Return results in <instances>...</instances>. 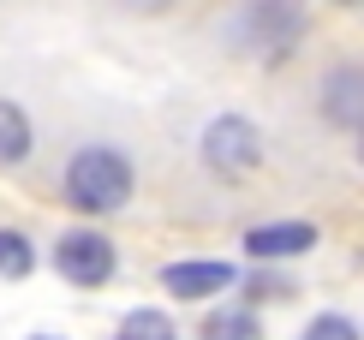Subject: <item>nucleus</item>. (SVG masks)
<instances>
[{
  "instance_id": "6e6552de",
  "label": "nucleus",
  "mask_w": 364,
  "mask_h": 340,
  "mask_svg": "<svg viewBox=\"0 0 364 340\" xmlns=\"http://www.w3.org/2000/svg\"><path fill=\"white\" fill-rule=\"evenodd\" d=\"M30 144H36V132H30V114L18 102H0V167H18L30 156Z\"/></svg>"
},
{
  "instance_id": "1a4fd4ad",
  "label": "nucleus",
  "mask_w": 364,
  "mask_h": 340,
  "mask_svg": "<svg viewBox=\"0 0 364 340\" xmlns=\"http://www.w3.org/2000/svg\"><path fill=\"white\" fill-rule=\"evenodd\" d=\"M203 340H263V329H257V311L227 304V311H215L203 322Z\"/></svg>"
},
{
  "instance_id": "7ed1b4c3",
  "label": "nucleus",
  "mask_w": 364,
  "mask_h": 340,
  "mask_svg": "<svg viewBox=\"0 0 364 340\" xmlns=\"http://www.w3.org/2000/svg\"><path fill=\"white\" fill-rule=\"evenodd\" d=\"M299 30H305V18H299L293 0H257V6H245V18H239V42L257 48L263 60H281L299 42Z\"/></svg>"
},
{
  "instance_id": "f03ea898",
  "label": "nucleus",
  "mask_w": 364,
  "mask_h": 340,
  "mask_svg": "<svg viewBox=\"0 0 364 340\" xmlns=\"http://www.w3.org/2000/svg\"><path fill=\"white\" fill-rule=\"evenodd\" d=\"M203 161L215 167L221 179H245V174H257V161H263V137H257V126L245 114H221V119H209V132H203Z\"/></svg>"
},
{
  "instance_id": "9b49d317",
  "label": "nucleus",
  "mask_w": 364,
  "mask_h": 340,
  "mask_svg": "<svg viewBox=\"0 0 364 340\" xmlns=\"http://www.w3.org/2000/svg\"><path fill=\"white\" fill-rule=\"evenodd\" d=\"M119 340H179V334H173V322L161 311H132L119 322Z\"/></svg>"
},
{
  "instance_id": "20e7f679",
  "label": "nucleus",
  "mask_w": 364,
  "mask_h": 340,
  "mask_svg": "<svg viewBox=\"0 0 364 340\" xmlns=\"http://www.w3.org/2000/svg\"><path fill=\"white\" fill-rule=\"evenodd\" d=\"M54 269L66 275L72 287H102V281H114L119 251H114V239H102V233H66L54 245Z\"/></svg>"
},
{
  "instance_id": "423d86ee",
  "label": "nucleus",
  "mask_w": 364,
  "mask_h": 340,
  "mask_svg": "<svg viewBox=\"0 0 364 340\" xmlns=\"http://www.w3.org/2000/svg\"><path fill=\"white\" fill-rule=\"evenodd\" d=\"M161 287H168L173 299H215V292L233 287V262H209V257L168 262V269H161Z\"/></svg>"
},
{
  "instance_id": "f257e3e1",
  "label": "nucleus",
  "mask_w": 364,
  "mask_h": 340,
  "mask_svg": "<svg viewBox=\"0 0 364 340\" xmlns=\"http://www.w3.org/2000/svg\"><path fill=\"white\" fill-rule=\"evenodd\" d=\"M66 197L84 215H114L132 203V161L108 144H90L66 161Z\"/></svg>"
},
{
  "instance_id": "39448f33",
  "label": "nucleus",
  "mask_w": 364,
  "mask_h": 340,
  "mask_svg": "<svg viewBox=\"0 0 364 340\" xmlns=\"http://www.w3.org/2000/svg\"><path fill=\"white\" fill-rule=\"evenodd\" d=\"M323 119L328 126H341V132H358L364 126V66H335L323 78Z\"/></svg>"
},
{
  "instance_id": "9d476101",
  "label": "nucleus",
  "mask_w": 364,
  "mask_h": 340,
  "mask_svg": "<svg viewBox=\"0 0 364 340\" xmlns=\"http://www.w3.org/2000/svg\"><path fill=\"white\" fill-rule=\"evenodd\" d=\"M30 262H36L30 239H24V233H12V227H0V281H24Z\"/></svg>"
},
{
  "instance_id": "f8f14e48",
  "label": "nucleus",
  "mask_w": 364,
  "mask_h": 340,
  "mask_svg": "<svg viewBox=\"0 0 364 340\" xmlns=\"http://www.w3.org/2000/svg\"><path fill=\"white\" fill-rule=\"evenodd\" d=\"M305 340H358V329H353L346 317H316Z\"/></svg>"
},
{
  "instance_id": "ddd939ff",
  "label": "nucleus",
  "mask_w": 364,
  "mask_h": 340,
  "mask_svg": "<svg viewBox=\"0 0 364 340\" xmlns=\"http://www.w3.org/2000/svg\"><path fill=\"white\" fill-rule=\"evenodd\" d=\"M30 340H60V334H30Z\"/></svg>"
},
{
  "instance_id": "0eeeda50",
  "label": "nucleus",
  "mask_w": 364,
  "mask_h": 340,
  "mask_svg": "<svg viewBox=\"0 0 364 340\" xmlns=\"http://www.w3.org/2000/svg\"><path fill=\"white\" fill-rule=\"evenodd\" d=\"M311 245H316V227H311V221H275V227H251V233H245V251L263 257V262H275V257H305Z\"/></svg>"
}]
</instances>
